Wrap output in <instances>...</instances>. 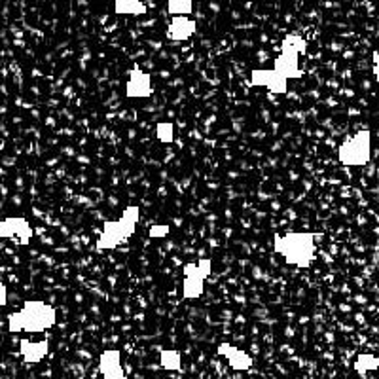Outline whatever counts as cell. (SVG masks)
Returning a JSON list of instances; mask_svg holds the SVG:
<instances>
[{
  "mask_svg": "<svg viewBox=\"0 0 379 379\" xmlns=\"http://www.w3.org/2000/svg\"><path fill=\"white\" fill-rule=\"evenodd\" d=\"M53 324H55V309L38 300H27L21 309L8 315V330L12 334H38L52 328Z\"/></svg>",
  "mask_w": 379,
  "mask_h": 379,
  "instance_id": "6da1fadb",
  "label": "cell"
},
{
  "mask_svg": "<svg viewBox=\"0 0 379 379\" xmlns=\"http://www.w3.org/2000/svg\"><path fill=\"white\" fill-rule=\"evenodd\" d=\"M275 253L281 256L288 265L294 268H309L315 260V236L313 234H285L277 236L273 241Z\"/></svg>",
  "mask_w": 379,
  "mask_h": 379,
  "instance_id": "7a4b0ae2",
  "label": "cell"
},
{
  "mask_svg": "<svg viewBox=\"0 0 379 379\" xmlns=\"http://www.w3.org/2000/svg\"><path fill=\"white\" fill-rule=\"evenodd\" d=\"M138 219H141V209L137 205H131L121 213L118 220H106L103 224V231L95 243L97 251H112V248L123 245L127 239H131L137 230Z\"/></svg>",
  "mask_w": 379,
  "mask_h": 379,
  "instance_id": "3957f363",
  "label": "cell"
},
{
  "mask_svg": "<svg viewBox=\"0 0 379 379\" xmlns=\"http://www.w3.org/2000/svg\"><path fill=\"white\" fill-rule=\"evenodd\" d=\"M338 158L345 167H364L372 158V131L361 129L339 146Z\"/></svg>",
  "mask_w": 379,
  "mask_h": 379,
  "instance_id": "277c9868",
  "label": "cell"
},
{
  "mask_svg": "<svg viewBox=\"0 0 379 379\" xmlns=\"http://www.w3.org/2000/svg\"><path fill=\"white\" fill-rule=\"evenodd\" d=\"M211 260L203 258L197 264H188L184 268V298L196 300L205 290V279L211 273Z\"/></svg>",
  "mask_w": 379,
  "mask_h": 379,
  "instance_id": "5b68a950",
  "label": "cell"
},
{
  "mask_svg": "<svg viewBox=\"0 0 379 379\" xmlns=\"http://www.w3.org/2000/svg\"><path fill=\"white\" fill-rule=\"evenodd\" d=\"M154 93L152 86V76L144 72L141 67H133L129 70V78H127L126 95L129 99H148Z\"/></svg>",
  "mask_w": 379,
  "mask_h": 379,
  "instance_id": "8992f818",
  "label": "cell"
},
{
  "mask_svg": "<svg viewBox=\"0 0 379 379\" xmlns=\"http://www.w3.org/2000/svg\"><path fill=\"white\" fill-rule=\"evenodd\" d=\"M0 239H18L23 245H29L33 239V228L25 219L10 216V219L0 220Z\"/></svg>",
  "mask_w": 379,
  "mask_h": 379,
  "instance_id": "52a82bcc",
  "label": "cell"
},
{
  "mask_svg": "<svg viewBox=\"0 0 379 379\" xmlns=\"http://www.w3.org/2000/svg\"><path fill=\"white\" fill-rule=\"evenodd\" d=\"M251 84L258 87H265L270 89L271 93H287L288 89V82L279 76L273 69H254L251 72Z\"/></svg>",
  "mask_w": 379,
  "mask_h": 379,
  "instance_id": "ba28073f",
  "label": "cell"
},
{
  "mask_svg": "<svg viewBox=\"0 0 379 379\" xmlns=\"http://www.w3.org/2000/svg\"><path fill=\"white\" fill-rule=\"evenodd\" d=\"M99 372L103 379H129L121 366V353L118 349H106L99 356Z\"/></svg>",
  "mask_w": 379,
  "mask_h": 379,
  "instance_id": "9c48e42d",
  "label": "cell"
},
{
  "mask_svg": "<svg viewBox=\"0 0 379 379\" xmlns=\"http://www.w3.org/2000/svg\"><path fill=\"white\" fill-rule=\"evenodd\" d=\"M273 70L287 82L304 76V70L300 69V55L290 52H281L277 55L275 61H273Z\"/></svg>",
  "mask_w": 379,
  "mask_h": 379,
  "instance_id": "30bf717a",
  "label": "cell"
},
{
  "mask_svg": "<svg viewBox=\"0 0 379 379\" xmlns=\"http://www.w3.org/2000/svg\"><path fill=\"white\" fill-rule=\"evenodd\" d=\"M196 31L197 23L190 16H177L167 27V38L172 42H184L196 35Z\"/></svg>",
  "mask_w": 379,
  "mask_h": 379,
  "instance_id": "8fae6325",
  "label": "cell"
},
{
  "mask_svg": "<svg viewBox=\"0 0 379 379\" xmlns=\"http://www.w3.org/2000/svg\"><path fill=\"white\" fill-rule=\"evenodd\" d=\"M219 353L224 356L226 361H228V364H230L234 370H237V372H247V370L253 368V358H251L245 351L236 347V345L220 344Z\"/></svg>",
  "mask_w": 379,
  "mask_h": 379,
  "instance_id": "7c38bea8",
  "label": "cell"
},
{
  "mask_svg": "<svg viewBox=\"0 0 379 379\" xmlns=\"http://www.w3.org/2000/svg\"><path fill=\"white\" fill-rule=\"evenodd\" d=\"M19 351H21V356L27 364H36V362L44 361L50 353V341L48 339H40V341L23 339L19 344Z\"/></svg>",
  "mask_w": 379,
  "mask_h": 379,
  "instance_id": "4fadbf2b",
  "label": "cell"
},
{
  "mask_svg": "<svg viewBox=\"0 0 379 379\" xmlns=\"http://www.w3.org/2000/svg\"><path fill=\"white\" fill-rule=\"evenodd\" d=\"M114 13L118 16H144L146 4L143 0H114Z\"/></svg>",
  "mask_w": 379,
  "mask_h": 379,
  "instance_id": "5bb4252c",
  "label": "cell"
},
{
  "mask_svg": "<svg viewBox=\"0 0 379 379\" xmlns=\"http://www.w3.org/2000/svg\"><path fill=\"white\" fill-rule=\"evenodd\" d=\"M160 366L169 372H180L182 370V356L175 349L160 351Z\"/></svg>",
  "mask_w": 379,
  "mask_h": 379,
  "instance_id": "9a60e30c",
  "label": "cell"
},
{
  "mask_svg": "<svg viewBox=\"0 0 379 379\" xmlns=\"http://www.w3.org/2000/svg\"><path fill=\"white\" fill-rule=\"evenodd\" d=\"M307 50V42L300 35H288L281 44V52H290L296 55H304Z\"/></svg>",
  "mask_w": 379,
  "mask_h": 379,
  "instance_id": "2e32d148",
  "label": "cell"
},
{
  "mask_svg": "<svg viewBox=\"0 0 379 379\" xmlns=\"http://www.w3.org/2000/svg\"><path fill=\"white\" fill-rule=\"evenodd\" d=\"M167 10L172 18L177 16H190L194 10V0H167Z\"/></svg>",
  "mask_w": 379,
  "mask_h": 379,
  "instance_id": "e0dca14e",
  "label": "cell"
},
{
  "mask_svg": "<svg viewBox=\"0 0 379 379\" xmlns=\"http://www.w3.org/2000/svg\"><path fill=\"white\" fill-rule=\"evenodd\" d=\"M379 368V356L375 355H358L355 361V370L358 373L373 372Z\"/></svg>",
  "mask_w": 379,
  "mask_h": 379,
  "instance_id": "ac0fdd59",
  "label": "cell"
},
{
  "mask_svg": "<svg viewBox=\"0 0 379 379\" xmlns=\"http://www.w3.org/2000/svg\"><path fill=\"white\" fill-rule=\"evenodd\" d=\"M158 138H160L161 143H172V138H175V129H172V123H160L158 126Z\"/></svg>",
  "mask_w": 379,
  "mask_h": 379,
  "instance_id": "d6986e66",
  "label": "cell"
},
{
  "mask_svg": "<svg viewBox=\"0 0 379 379\" xmlns=\"http://www.w3.org/2000/svg\"><path fill=\"white\" fill-rule=\"evenodd\" d=\"M169 234V226H152L150 228V237H165Z\"/></svg>",
  "mask_w": 379,
  "mask_h": 379,
  "instance_id": "ffe728a7",
  "label": "cell"
},
{
  "mask_svg": "<svg viewBox=\"0 0 379 379\" xmlns=\"http://www.w3.org/2000/svg\"><path fill=\"white\" fill-rule=\"evenodd\" d=\"M8 304V290L4 287V282H0V307H4Z\"/></svg>",
  "mask_w": 379,
  "mask_h": 379,
  "instance_id": "44dd1931",
  "label": "cell"
},
{
  "mask_svg": "<svg viewBox=\"0 0 379 379\" xmlns=\"http://www.w3.org/2000/svg\"><path fill=\"white\" fill-rule=\"evenodd\" d=\"M372 59H373V76H375V80H378V84H379V52H373V55H372Z\"/></svg>",
  "mask_w": 379,
  "mask_h": 379,
  "instance_id": "7402d4cb",
  "label": "cell"
}]
</instances>
